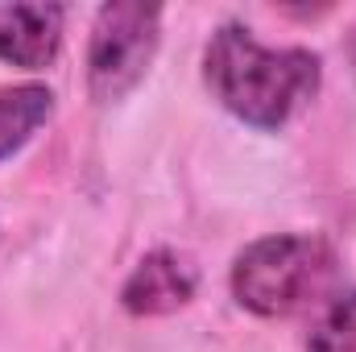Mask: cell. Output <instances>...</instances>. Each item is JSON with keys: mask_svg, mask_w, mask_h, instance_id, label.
<instances>
[{"mask_svg": "<svg viewBox=\"0 0 356 352\" xmlns=\"http://www.w3.org/2000/svg\"><path fill=\"white\" fill-rule=\"evenodd\" d=\"M63 46L58 4H0V58L21 71H42Z\"/></svg>", "mask_w": 356, "mask_h": 352, "instance_id": "cell-4", "label": "cell"}, {"mask_svg": "<svg viewBox=\"0 0 356 352\" xmlns=\"http://www.w3.org/2000/svg\"><path fill=\"white\" fill-rule=\"evenodd\" d=\"M336 278V253L319 237H266L232 265V294L257 315H294Z\"/></svg>", "mask_w": 356, "mask_h": 352, "instance_id": "cell-2", "label": "cell"}, {"mask_svg": "<svg viewBox=\"0 0 356 352\" xmlns=\"http://www.w3.org/2000/svg\"><path fill=\"white\" fill-rule=\"evenodd\" d=\"M203 75L232 116L253 129H282L319 91V58L311 50H269L245 25H224L207 42Z\"/></svg>", "mask_w": 356, "mask_h": 352, "instance_id": "cell-1", "label": "cell"}, {"mask_svg": "<svg viewBox=\"0 0 356 352\" xmlns=\"http://www.w3.org/2000/svg\"><path fill=\"white\" fill-rule=\"evenodd\" d=\"M158 4H104L91 25L88 91L95 104H112L141 83L158 50Z\"/></svg>", "mask_w": 356, "mask_h": 352, "instance_id": "cell-3", "label": "cell"}, {"mask_svg": "<svg viewBox=\"0 0 356 352\" xmlns=\"http://www.w3.org/2000/svg\"><path fill=\"white\" fill-rule=\"evenodd\" d=\"M54 112V95L42 83H21V88H0V158L21 150L38 125H46Z\"/></svg>", "mask_w": 356, "mask_h": 352, "instance_id": "cell-6", "label": "cell"}, {"mask_svg": "<svg viewBox=\"0 0 356 352\" xmlns=\"http://www.w3.org/2000/svg\"><path fill=\"white\" fill-rule=\"evenodd\" d=\"M191 294H195V269L186 257H178L170 249L149 253L120 290L133 315H170L182 303H191Z\"/></svg>", "mask_w": 356, "mask_h": 352, "instance_id": "cell-5", "label": "cell"}]
</instances>
